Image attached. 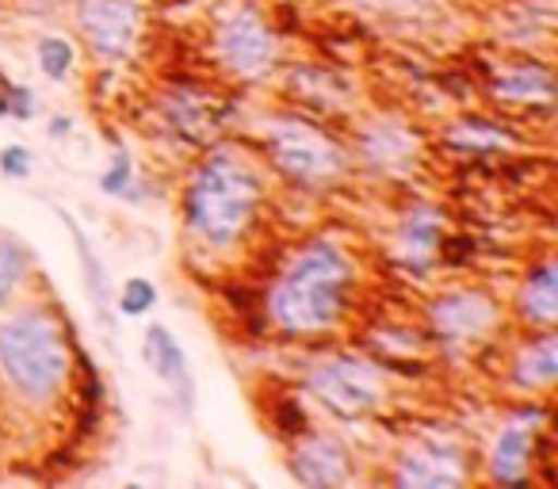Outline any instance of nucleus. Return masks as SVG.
Instances as JSON below:
<instances>
[{"mask_svg":"<svg viewBox=\"0 0 558 489\" xmlns=\"http://www.w3.org/2000/svg\"><path fill=\"white\" fill-rule=\"evenodd\" d=\"M291 474L311 489H329L349 481L352 474V455L337 436H303L299 448L291 451Z\"/></svg>","mask_w":558,"mask_h":489,"instance_id":"10","label":"nucleus"},{"mask_svg":"<svg viewBox=\"0 0 558 489\" xmlns=\"http://www.w3.org/2000/svg\"><path fill=\"white\" fill-rule=\"evenodd\" d=\"M256 207H260V176L230 146L203 157L184 192L187 230L207 241L210 249H230L233 241H241V233L256 218Z\"/></svg>","mask_w":558,"mask_h":489,"instance_id":"2","label":"nucleus"},{"mask_svg":"<svg viewBox=\"0 0 558 489\" xmlns=\"http://www.w3.org/2000/svg\"><path fill=\"white\" fill-rule=\"evenodd\" d=\"M264 149L268 161L276 164L279 176L295 180L303 187H326L344 172V149L329 138L322 126L306 123V119L283 115L268 126L264 134Z\"/></svg>","mask_w":558,"mask_h":489,"instance_id":"4","label":"nucleus"},{"mask_svg":"<svg viewBox=\"0 0 558 489\" xmlns=\"http://www.w3.org/2000/svg\"><path fill=\"white\" fill-rule=\"evenodd\" d=\"M215 47L222 65L238 77H268L279 62V39L253 0H241L218 20Z\"/></svg>","mask_w":558,"mask_h":489,"instance_id":"5","label":"nucleus"},{"mask_svg":"<svg viewBox=\"0 0 558 489\" xmlns=\"http://www.w3.org/2000/svg\"><path fill=\"white\" fill-rule=\"evenodd\" d=\"M131 176H134V164H131V157L126 154H116V161H111V169L100 176V187L108 195H126V184H131Z\"/></svg>","mask_w":558,"mask_h":489,"instance_id":"23","label":"nucleus"},{"mask_svg":"<svg viewBox=\"0 0 558 489\" xmlns=\"http://www.w3.org/2000/svg\"><path fill=\"white\" fill-rule=\"evenodd\" d=\"M35 100L27 88L20 85H4V115H16V119H32Z\"/></svg>","mask_w":558,"mask_h":489,"instance_id":"24","label":"nucleus"},{"mask_svg":"<svg viewBox=\"0 0 558 489\" xmlns=\"http://www.w3.org/2000/svg\"><path fill=\"white\" fill-rule=\"evenodd\" d=\"M154 306H157V288L149 280H142V276H131V280L123 283V295H119V314L142 318V314H149Z\"/></svg>","mask_w":558,"mask_h":489,"instance_id":"21","label":"nucleus"},{"mask_svg":"<svg viewBox=\"0 0 558 489\" xmlns=\"http://www.w3.org/2000/svg\"><path fill=\"white\" fill-rule=\"evenodd\" d=\"M62 222L70 225V233H73V237H77V257H81V265H85L88 295H93L96 314H100L104 329H108V333H111V295H108V276H104V265H100V260H96L93 245H88V237H85V233H81V225L73 222L70 215H62Z\"/></svg>","mask_w":558,"mask_h":489,"instance_id":"18","label":"nucleus"},{"mask_svg":"<svg viewBox=\"0 0 558 489\" xmlns=\"http://www.w3.org/2000/svg\"><path fill=\"white\" fill-rule=\"evenodd\" d=\"M32 169H35V157L27 146H4L0 149V172H4V176L24 180V176H32Z\"/></svg>","mask_w":558,"mask_h":489,"instance_id":"22","label":"nucleus"},{"mask_svg":"<svg viewBox=\"0 0 558 489\" xmlns=\"http://www.w3.org/2000/svg\"><path fill=\"white\" fill-rule=\"evenodd\" d=\"M24 276H27L24 249H20L12 237H4V233H0V306L16 295L20 283H24Z\"/></svg>","mask_w":558,"mask_h":489,"instance_id":"19","label":"nucleus"},{"mask_svg":"<svg viewBox=\"0 0 558 489\" xmlns=\"http://www.w3.org/2000/svg\"><path fill=\"white\" fill-rule=\"evenodd\" d=\"M352 283L356 265L341 245L326 237L306 241L271 288L268 318L288 337L326 333L349 310Z\"/></svg>","mask_w":558,"mask_h":489,"instance_id":"1","label":"nucleus"},{"mask_svg":"<svg viewBox=\"0 0 558 489\" xmlns=\"http://www.w3.org/2000/svg\"><path fill=\"white\" fill-rule=\"evenodd\" d=\"M360 154L379 169H402L417 157V138L402 123H372L360 138Z\"/></svg>","mask_w":558,"mask_h":489,"instance_id":"14","label":"nucleus"},{"mask_svg":"<svg viewBox=\"0 0 558 489\" xmlns=\"http://www.w3.org/2000/svg\"><path fill=\"white\" fill-rule=\"evenodd\" d=\"M428 318L448 341H471L497 326V303L486 291H448L433 303Z\"/></svg>","mask_w":558,"mask_h":489,"instance_id":"9","label":"nucleus"},{"mask_svg":"<svg viewBox=\"0 0 558 489\" xmlns=\"http://www.w3.org/2000/svg\"><path fill=\"white\" fill-rule=\"evenodd\" d=\"M466 478L463 451L448 440H417L398 459L395 481L410 489H451Z\"/></svg>","mask_w":558,"mask_h":489,"instance_id":"8","label":"nucleus"},{"mask_svg":"<svg viewBox=\"0 0 558 489\" xmlns=\"http://www.w3.org/2000/svg\"><path fill=\"white\" fill-rule=\"evenodd\" d=\"M555 93V81H550V70L547 65H512V70L497 73L494 77V96L501 100H524V103H535V100H550Z\"/></svg>","mask_w":558,"mask_h":489,"instance_id":"16","label":"nucleus"},{"mask_svg":"<svg viewBox=\"0 0 558 489\" xmlns=\"http://www.w3.org/2000/svg\"><path fill=\"white\" fill-rule=\"evenodd\" d=\"M532 455H535V425L532 420H512L497 432L489 448V478L505 486H520L532 478Z\"/></svg>","mask_w":558,"mask_h":489,"instance_id":"11","label":"nucleus"},{"mask_svg":"<svg viewBox=\"0 0 558 489\" xmlns=\"http://www.w3.org/2000/svg\"><path fill=\"white\" fill-rule=\"evenodd\" d=\"M512 379L524 390H547L558 379V337L550 329L535 333L512 359Z\"/></svg>","mask_w":558,"mask_h":489,"instance_id":"13","label":"nucleus"},{"mask_svg":"<svg viewBox=\"0 0 558 489\" xmlns=\"http://www.w3.org/2000/svg\"><path fill=\"white\" fill-rule=\"evenodd\" d=\"M311 390L318 394L322 405H329L341 417H364V413L383 405L387 379H383L379 364H372V359L337 356L311 375Z\"/></svg>","mask_w":558,"mask_h":489,"instance_id":"6","label":"nucleus"},{"mask_svg":"<svg viewBox=\"0 0 558 489\" xmlns=\"http://www.w3.org/2000/svg\"><path fill=\"white\" fill-rule=\"evenodd\" d=\"M77 24L100 62H123L138 39V4L134 0H81Z\"/></svg>","mask_w":558,"mask_h":489,"instance_id":"7","label":"nucleus"},{"mask_svg":"<svg viewBox=\"0 0 558 489\" xmlns=\"http://www.w3.org/2000/svg\"><path fill=\"white\" fill-rule=\"evenodd\" d=\"M146 359H149V367L157 371V379L169 382V387L177 390L184 413H192V402H195L192 367H187V356H184V349L177 344V337H172L165 326H154L146 333Z\"/></svg>","mask_w":558,"mask_h":489,"instance_id":"12","label":"nucleus"},{"mask_svg":"<svg viewBox=\"0 0 558 489\" xmlns=\"http://www.w3.org/2000/svg\"><path fill=\"white\" fill-rule=\"evenodd\" d=\"M73 62H77V54H73L70 39H58V35L39 39V65H43V73H47L50 81H70Z\"/></svg>","mask_w":558,"mask_h":489,"instance_id":"20","label":"nucleus"},{"mask_svg":"<svg viewBox=\"0 0 558 489\" xmlns=\"http://www.w3.org/2000/svg\"><path fill=\"white\" fill-rule=\"evenodd\" d=\"M65 131H70V119H54V126H50V134H54V138H62Z\"/></svg>","mask_w":558,"mask_h":489,"instance_id":"25","label":"nucleus"},{"mask_svg":"<svg viewBox=\"0 0 558 489\" xmlns=\"http://www.w3.org/2000/svg\"><path fill=\"white\" fill-rule=\"evenodd\" d=\"M517 306H520V318H524L527 326L550 329L558 321V268L550 265V260L527 272Z\"/></svg>","mask_w":558,"mask_h":489,"instance_id":"15","label":"nucleus"},{"mask_svg":"<svg viewBox=\"0 0 558 489\" xmlns=\"http://www.w3.org/2000/svg\"><path fill=\"white\" fill-rule=\"evenodd\" d=\"M0 375L27 402H50L70 379V344L47 306H27L0 321Z\"/></svg>","mask_w":558,"mask_h":489,"instance_id":"3","label":"nucleus"},{"mask_svg":"<svg viewBox=\"0 0 558 489\" xmlns=\"http://www.w3.org/2000/svg\"><path fill=\"white\" fill-rule=\"evenodd\" d=\"M440 241H444V225L436 210H413V215H405L402 233H398V245H402L405 257L425 265L440 249Z\"/></svg>","mask_w":558,"mask_h":489,"instance_id":"17","label":"nucleus"}]
</instances>
